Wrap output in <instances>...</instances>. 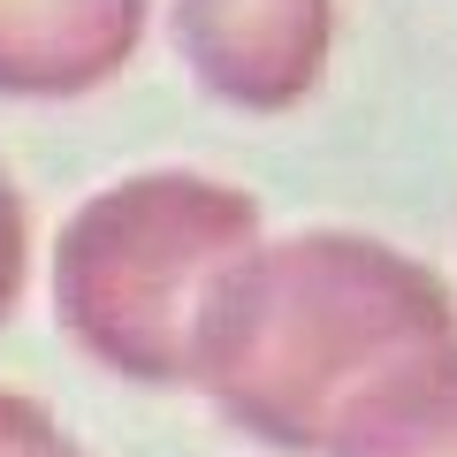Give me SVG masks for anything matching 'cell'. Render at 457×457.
Returning <instances> with one entry per match:
<instances>
[{
	"instance_id": "obj_1",
	"label": "cell",
	"mask_w": 457,
	"mask_h": 457,
	"mask_svg": "<svg viewBox=\"0 0 457 457\" xmlns=\"http://www.w3.org/2000/svg\"><path fill=\"white\" fill-rule=\"evenodd\" d=\"M442 351H457V297L427 260L359 228H297L206 290L183 389L275 457H320L366 389Z\"/></svg>"
},
{
	"instance_id": "obj_2",
	"label": "cell",
	"mask_w": 457,
	"mask_h": 457,
	"mask_svg": "<svg viewBox=\"0 0 457 457\" xmlns=\"http://www.w3.org/2000/svg\"><path fill=\"white\" fill-rule=\"evenodd\" d=\"M260 245V198L198 168L99 183L54 237V320L137 389H183L206 290Z\"/></svg>"
},
{
	"instance_id": "obj_3",
	"label": "cell",
	"mask_w": 457,
	"mask_h": 457,
	"mask_svg": "<svg viewBox=\"0 0 457 457\" xmlns=\"http://www.w3.org/2000/svg\"><path fill=\"white\" fill-rule=\"evenodd\" d=\"M168 38L198 92L237 114H290L320 92L336 0H168Z\"/></svg>"
},
{
	"instance_id": "obj_4",
	"label": "cell",
	"mask_w": 457,
	"mask_h": 457,
	"mask_svg": "<svg viewBox=\"0 0 457 457\" xmlns=\"http://www.w3.org/2000/svg\"><path fill=\"white\" fill-rule=\"evenodd\" d=\"M153 0H0V99H84L145 46Z\"/></svg>"
},
{
	"instance_id": "obj_5",
	"label": "cell",
	"mask_w": 457,
	"mask_h": 457,
	"mask_svg": "<svg viewBox=\"0 0 457 457\" xmlns=\"http://www.w3.org/2000/svg\"><path fill=\"white\" fill-rule=\"evenodd\" d=\"M320 457H457V351L366 389L336 420Z\"/></svg>"
},
{
	"instance_id": "obj_6",
	"label": "cell",
	"mask_w": 457,
	"mask_h": 457,
	"mask_svg": "<svg viewBox=\"0 0 457 457\" xmlns=\"http://www.w3.org/2000/svg\"><path fill=\"white\" fill-rule=\"evenodd\" d=\"M0 457H77V442L62 435V420L38 396L0 389Z\"/></svg>"
},
{
	"instance_id": "obj_7",
	"label": "cell",
	"mask_w": 457,
	"mask_h": 457,
	"mask_svg": "<svg viewBox=\"0 0 457 457\" xmlns=\"http://www.w3.org/2000/svg\"><path fill=\"white\" fill-rule=\"evenodd\" d=\"M23 267H31V213H23L16 176L0 168V328H8V312L23 297Z\"/></svg>"
}]
</instances>
